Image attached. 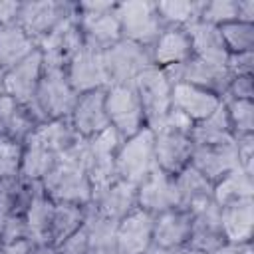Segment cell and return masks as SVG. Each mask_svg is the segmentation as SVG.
<instances>
[{"label":"cell","mask_w":254,"mask_h":254,"mask_svg":"<svg viewBox=\"0 0 254 254\" xmlns=\"http://www.w3.org/2000/svg\"><path fill=\"white\" fill-rule=\"evenodd\" d=\"M81 137L75 133L69 119H50L38 123L22 145L20 179L42 181L60 161L62 153H65Z\"/></svg>","instance_id":"1"},{"label":"cell","mask_w":254,"mask_h":254,"mask_svg":"<svg viewBox=\"0 0 254 254\" xmlns=\"http://www.w3.org/2000/svg\"><path fill=\"white\" fill-rule=\"evenodd\" d=\"M40 183L44 192L54 202L87 206L93 196V189L87 177V139H79L65 153H62L60 161Z\"/></svg>","instance_id":"2"},{"label":"cell","mask_w":254,"mask_h":254,"mask_svg":"<svg viewBox=\"0 0 254 254\" xmlns=\"http://www.w3.org/2000/svg\"><path fill=\"white\" fill-rule=\"evenodd\" d=\"M192 121L183 113L171 109L165 121L153 131L155 135V163L161 171L169 175L181 173L189 163L194 149L190 139Z\"/></svg>","instance_id":"3"},{"label":"cell","mask_w":254,"mask_h":254,"mask_svg":"<svg viewBox=\"0 0 254 254\" xmlns=\"http://www.w3.org/2000/svg\"><path fill=\"white\" fill-rule=\"evenodd\" d=\"M115 4L117 2H109V0L75 2L77 24L81 30L85 50L101 54L121 40V28L115 16Z\"/></svg>","instance_id":"4"},{"label":"cell","mask_w":254,"mask_h":254,"mask_svg":"<svg viewBox=\"0 0 254 254\" xmlns=\"http://www.w3.org/2000/svg\"><path fill=\"white\" fill-rule=\"evenodd\" d=\"M77 93L65 77V69H44L38 89L34 115L40 123L50 119H69Z\"/></svg>","instance_id":"5"},{"label":"cell","mask_w":254,"mask_h":254,"mask_svg":"<svg viewBox=\"0 0 254 254\" xmlns=\"http://www.w3.org/2000/svg\"><path fill=\"white\" fill-rule=\"evenodd\" d=\"M115 16L119 20L121 38L145 48H151L161 36V32L165 30L157 14V2H151V0L117 2Z\"/></svg>","instance_id":"6"},{"label":"cell","mask_w":254,"mask_h":254,"mask_svg":"<svg viewBox=\"0 0 254 254\" xmlns=\"http://www.w3.org/2000/svg\"><path fill=\"white\" fill-rule=\"evenodd\" d=\"M133 87L139 95V101L145 113V123L149 129L155 131L171 111L173 81L169 79L163 67L151 65L135 77Z\"/></svg>","instance_id":"7"},{"label":"cell","mask_w":254,"mask_h":254,"mask_svg":"<svg viewBox=\"0 0 254 254\" xmlns=\"http://www.w3.org/2000/svg\"><path fill=\"white\" fill-rule=\"evenodd\" d=\"M155 163V135L153 129L143 127L139 133L123 139L115 157V173L117 179L139 185L153 169Z\"/></svg>","instance_id":"8"},{"label":"cell","mask_w":254,"mask_h":254,"mask_svg":"<svg viewBox=\"0 0 254 254\" xmlns=\"http://www.w3.org/2000/svg\"><path fill=\"white\" fill-rule=\"evenodd\" d=\"M105 113L109 119V127H113L121 139H129L131 135L147 127L145 113L133 83L109 85L105 89Z\"/></svg>","instance_id":"9"},{"label":"cell","mask_w":254,"mask_h":254,"mask_svg":"<svg viewBox=\"0 0 254 254\" xmlns=\"http://www.w3.org/2000/svg\"><path fill=\"white\" fill-rule=\"evenodd\" d=\"M75 14V2L67 0H28L20 2L16 24L40 44L56 26Z\"/></svg>","instance_id":"10"},{"label":"cell","mask_w":254,"mask_h":254,"mask_svg":"<svg viewBox=\"0 0 254 254\" xmlns=\"http://www.w3.org/2000/svg\"><path fill=\"white\" fill-rule=\"evenodd\" d=\"M103 65L109 77V85H127L135 77L153 65L151 50L129 40H119L109 50L101 52Z\"/></svg>","instance_id":"11"},{"label":"cell","mask_w":254,"mask_h":254,"mask_svg":"<svg viewBox=\"0 0 254 254\" xmlns=\"http://www.w3.org/2000/svg\"><path fill=\"white\" fill-rule=\"evenodd\" d=\"M38 50L42 54L44 69H65L67 64L83 50V38L77 24V10L60 26H56L38 44Z\"/></svg>","instance_id":"12"},{"label":"cell","mask_w":254,"mask_h":254,"mask_svg":"<svg viewBox=\"0 0 254 254\" xmlns=\"http://www.w3.org/2000/svg\"><path fill=\"white\" fill-rule=\"evenodd\" d=\"M123 139L113 127L87 139V177L93 190H99L117 179L115 157Z\"/></svg>","instance_id":"13"},{"label":"cell","mask_w":254,"mask_h":254,"mask_svg":"<svg viewBox=\"0 0 254 254\" xmlns=\"http://www.w3.org/2000/svg\"><path fill=\"white\" fill-rule=\"evenodd\" d=\"M165 71H167V75L173 83L175 81H185V83L202 87L206 91H212L218 97H224V93L228 89V83L232 79L226 65L204 62V60H198L194 56H190L187 62H183L179 65L167 67Z\"/></svg>","instance_id":"14"},{"label":"cell","mask_w":254,"mask_h":254,"mask_svg":"<svg viewBox=\"0 0 254 254\" xmlns=\"http://www.w3.org/2000/svg\"><path fill=\"white\" fill-rule=\"evenodd\" d=\"M42 73H44V62H42L40 50H36L32 56H28L24 62H20L18 65H14L2 75V93L14 97L18 103L28 107L34 115L36 89H38Z\"/></svg>","instance_id":"15"},{"label":"cell","mask_w":254,"mask_h":254,"mask_svg":"<svg viewBox=\"0 0 254 254\" xmlns=\"http://www.w3.org/2000/svg\"><path fill=\"white\" fill-rule=\"evenodd\" d=\"M137 206L153 216L171 208H181L175 177L155 167L137 185Z\"/></svg>","instance_id":"16"},{"label":"cell","mask_w":254,"mask_h":254,"mask_svg":"<svg viewBox=\"0 0 254 254\" xmlns=\"http://www.w3.org/2000/svg\"><path fill=\"white\" fill-rule=\"evenodd\" d=\"M189 212H190L189 246L212 254L216 248H220L226 242L220 226V206L214 202V198L190 206Z\"/></svg>","instance_id":"17"},{"label":"cell","mask_w":254,"mask_h":254,"mask_svg":"<svg viewBox=\"0 0 254 254\" xmlns=\"http://www.w3.org/2000/svg\"><path fill=\"white\" fill-rule=\"evenodd\" d=\"M65 77L77 95L109 87V77H107L101 54L85 48L67 64Z\"/></svg>","instance_id":"18"},{"label":"cell","mask_w":254,"mask_h":254,"mask_svg":"<svg viewBox=\"0 0 254 254\" xmlns=\"http://www.w3.org/2000/svg\"><path fill=\"white\" fill-rule=\"evenodd\" d=\"M89 204L105 218L119 222L127 214H131L135 208H139L137 206V185L127 183L123 179H115L107 187L93 190Z\"/></svg>","instance_id":"19"},{"label":"cell","mask_w":254,"mask_h":254,"mask_svg":"<svg viewBox=\"0 0 254 254\" xmlns=\"http://www.w3.org/2000/svg\"><path fill=\"white\" fill-rule=\"evenodd\" d=\"M69 121L81 139H91L109 127L105 113V89H95L77 95Z\"/></svg>","instance_id":"20"},{"label":"cell","mask_w":254,"mask_h":254,"mask_svg":"<svg viewBox=\"0 0 254 254\" xmlns=\"http://www.w3.org/2000/svg\"><path fill=\"white\" fill-rule=\"evenodd\" d=\"M202 177H206L212 185L220 181L226 173L238 169V155L234 139L220 145H194L190 163Z\"/></svg>","instance_id":"21"},{"label":"cell","mask_w":254,"mask_h":254,"mask_svg":"<svg viewBox=\"0 0 254 254\" xmlns=\"http://www.w3.org/2000/svg\"><path fill=\"white\" fill-rule=\"evenodd\" d=\"M222 103V97H218L212 91H206L202 87L185 83V81H175L173 91H171V109L183 113L189 117L192 123H198L212 115Z\"/></svg>","instance_id":"22"},{"label":"cell","mask_w":254,"mask_h":254,"mask_svg":"<svg viewBox=\"0 0 254 254\" xmlns=\"http://www.w3.org/2000/svg\"><path fill=\"white\" fill-rule=\"evenodd\" d=\"M153 220L155 216L135 208L115 228L117 254H143L153 244Z\"/></svg>","instance_id":"23"},{"label":"cell","mask_w":254,"mask_h":254,"mask_svg":"<svg viewBox=\"0 0 254 254\" xmlns=\"http://www.w3.org/2000/svg\"><path fill=\"white\" fill-rule=\"evenodd\" d=\"M190 236V212L185 208H171L155 214L153 220V244L177 250L189 244Z\"/></svg>","instance_id":"24"},{"label":"cell","mask_w":254,"mask_h":254,"mask_svg":"<svg viewBox=\"0 0 254 254\" xmlns=\"http://www.w3.org/2000/svg\"><path fill=\"white\" fill-rule=\"evenodd\" d=\"M220 226L226 242H252L254 198H238L220 206Z\"/></svg>","instance_id":"25"},{"label":"cell","mask_w":254,"mask_h":254,"mask_svg":"<svg viewBox=\"0 0 254 254\" xmlns=\"http://www.w3.org/2000/svg\"><path fill=\"white\" fill-rule=\"evenodd\" d=\"M36 125L38 119L32 115L28 107H24L6 93L0 95V137L24 145L36 129Z\"/></svg>","instance_id":"26"},{"label":"cell","mask_w":254,"mask_h":254,"mask_svg":"<svg viewBox=\"0 0 254 254\" xmlns=\"http://www.w3.org/2000/svg\"><path fill=\"white\" fill-rule=\"evenodd\" d=\"M149 50H151L153 65L163 67V69L179 65L192 56L190 40L185 28H173V26H167Z\"/></svg>","instance_id":"27"},{"label":"cell","mask_w":254,"mask_h":254,"mask_svg":"<svg viewBox=\"0 0 254 254\" xmlns=\"http://www.w3.org/2000/svg\"><path fill=\"white\" fill-rule=\"evenodd\" d=\"M189 40H190V50L192 56L204 62H212V64H222L226 65V58L228 52L224 48V42L220 38V30L218 26H212L208 22L196 20L192 24H189L185 28Z\"/></svg>","instance_id":"28"},{"label":"cell","mask_w":254,"mask_h":254,"mask_svg":"<svg viewBox=\"0 0 254 254\" xmlns=\"http://www.w3.org/2000/svg\"><path fill=\"white\" fill-rule=\"evenodd\" d=\"M52 212H54V200L44 192L42 183L38 185L34 196L30 198L24 220L28 228V240L34 246L50 244V226H52Z\"/></svg>","instance_id":"29"},{"label":"cell","mask_w":254,"mask_h":254,"mask_svg":"<svg viewBox=\"0 0 254 254\" xmlns=\"http://www.w3.org/2000/svg\"><path fill=\"white\" fill-rule=\"evenodd\" d=\"M115 228H117V222L99 214L91 204L85 206V218H83L81 232L85 236L89 254H117Z\"/></svg>","instance_id":"30"},{"label":"cell","mask_w":254,"mask_h":254,"mask_svg":"<svg viewBox=\"0 0 254 254\" xmlns=\"http://www.w3.org/2000/svg\"><path fill=\"white\" fill-rule=\"evenodd\" d=\"M38 50V44L14 22L0 28V75L24 62Z\"/></svg>","instance_id":"31"},{"label":"cell","mask_w":254,"mask_h":254,"mask_svg":"<svg viewBox=\"0 0 254 254\" xmlns=\"http://www.w3.org/2000/svg\"><path fill=\"white\" fill-rule=\"evenodd\" d=\"M85 218V206L71 204V202H54L52 212V226H50V244L62 246L71 236H75Z\"/></svg>","instance_id":"32"},{"label":"cell","mask_w":254,"mask_h":254,"mask_svg":"<svg viewBox=\"0 0 254 254\" xmlns=\"http://www.w3.org/2000/svg\"><path fill=\"white\" fill-rule=\"evenodd\" d=\"M175 185L181 198V208L189 210L190 206L212 198V183L202 177L192 165H187L181 173L175 175Z\"/></svg>","instance_id":"33"},{"label":"cell","mask_w":254,"mask_h":254,"mask_svg":"<svg viewBox=\"0 0 254 254\" xmlns=\"http://www.w3.org/2000/svg\"><path fill=\"white\" fill-rule=\"evenodd\" d=\"M190 139L194 145H220V143H228L234 139L224 103H220V107L212 115L192 125Z\"/></svg>","instance_id":"34"},{"label":"cell","mask_w":254,"mask_h":254,"mask_svg":"<svg viewBox=\"0 0 254 254\" xmlns=\"http://www.w3.org/2000/svg\"><path fill=\"white\" fill-rule=\"evenodd\" d=\"M212 198L218 206L238 200V198H254V175L242 171L240 167L226 173L212 187Z\"/></svg>","instance_id":"35"},{"label":"cell","mask_w":254,"mask_h":254,"mask_svg":"<svg viewBox=\"0 0 254 254\" xmlns=\"http://www.w3.org/2000/svg\"><path fill=\"white\" fill-rule=\"evenodd\" d=\"M204 0H163L157 2V14L163 22V26H173V28H187L189 24L196 22L200 18Z\"/></svg>","instance_id":"36"},{"label":"cell","mask_w":254,"mask_h":254,"mask_svg":"<svg viewBox=\"0 0 254 254\" xmlns=\"http://www.w3.org/2000/svg\"><path fill=\"white\" fill-rule=\"evenodd\" d=\"M218 30H220V38L228 54L254 52V24L232 20V22L218 26Z\"/></svg>","instance_id":"37"},{"label":"cell","mask_w":254,"mask_h":254,"mask_svg":"<svg viewBox=\"0 0 254 254\" xmlns=\"http://www.w3.org/2000/svg\"><path fill=\"white\" fill-rule=\"evenodd\" d=\"M232 135H252L254 133V101L222 97Z\"/></svg>","instance_id":"38"},{"label":"cell","mask_w":254,"mask_h":254,"mask_svg":"<svg viewBox=\"0 0 254 254\" xmlns=\"http://www.w3.org/2000/svg\"><path fill=\"white\" fill-rule=\"evenodd\" d=\"M202 22H208L212 26H222L226 22L238 20V6L236 0H204L200 18Z\"/></svg>","instance_id":"39"},{"label":"cell","mask_w":254,"mask_h":254,"mask_svg":"<svg viewBox=\"0 0 254 254\" xmlns=\"http://www.w3.org/2000/svg\"><path fill=\"white\" fill-rule=\"evenodd\" d=\"M22 165V145L0 137V179L20 177Z\"/></svg>","instance_id":"40"},{"label":"cell","mask_w":254,"mask_h":254,"mask_svg":"<svg viewBox=\"0 0 254 254\" xmlns=\"http://www.w3.org/2000/svg\"><path fill=\"white\" fill-rule=\"evenodd\" d=\"M16 240H28V228H26V220L24 214H8L2 226V236H0V244H10Z\"/></svg>","instance_id":"41"},{"label":"cell","mask_w":254,"mask_h":254,"mask_svg":"<svg viewBox=\"0 0 254 254\" xmlns=\"http://www.w3.org/2000/svg\"><path fill=\"white\" fill-rule=\"evenodd\" d=\"M236 155L238 167L250 175H254V133L252 135H236Z\"/></svg>","instance_id":"42"},{"label":"cell","mask_w":254,"mask_h":254,"mask_svg":"<svg viewBox=\"0 0 254 254\" xmlns=\"http://www.w3.org/2000/svg\"><path fill=\"white\" fill-rule=\"evenodd\" d=\"M226 69L230 71L232 77H236V75H252V71H254V52L228 54Z\"/></svg>","instance_id":"43"},{"label":"cell","mask_w":254,"mask_h":254,"mask_svg":"<svg viewBox=\"0 0 254 254\" xmlns=\"http://www.w3.org/2000/svg\"><path fill=\"white\" fill-rule=\"evenodd\" d=\"M224 97L254 101V75H236V77H232Z\"/></svg>","instance_id":"44"},{"label":"cell","mask_w":254,"mask_h":254,"mask_svg":"<svg viewBox=\"0 0 254 254\" xmlns=\"http://www.w3.org/2000/svg\"><path fill=\"white\" fill-rule=\"evenodd\" d=\"M58 254H89L83 232L79 230V232H77L75 236H71L67 242H64L62 246H58Z\"/></svg>","instance_id":"45"},{"label":"cell","mask_w":254,"mask_h":254,"mask_svg":"<svg viewBox=\"0 0 254 254\" xmlns=\"http://www.w3.org/2000/svg\"><path fill=\"white\" fill-rule=\"evenodd\" d=\"M212 254H254V246L252 242H244V244H238V242H224L220 248H216Z\"/></svg>","instance_id":"46"},{"label":"cell","mask_w":254,"mask_h":254,"mask_svg":"<svg viewBox=\"0 0 254 254\" xmlns=\"http://www.w3.org/2000/svg\"><path fill=\"white\" fill-rule=\"evenodd\" d=\"M34 244L30 240H16L10 244H0V252L2 254H32Z\"/></svg>","instance_id":"47"},{"label":"cell","mask_w":254,"mask_h":254,"mask_svg":"<svg viewBox=\"0 0 254 254\" xmlns=\"http://www.w3.org/2000/svg\"><path fill=\"white\" fill-rule=\"evenodd\" d=\"M238 6V20L254 24V0H236Z\"/></svg>","instance_id":"48"},{"label":"cell","mask_w":254,"mask_h":254,"mask_svg":"<svg viewBox=\"0 0 254 254\" xmlns=\"http://www.w3.org/2000/svg\"><path fill=\"white\" fill-rule=\"evenodd\" d=\"M32 254H58V248L52 244H42V246H34Z\"/></svg>","instance_id":"49"},{"label":"cell","mask_w":254,"mask_h":254,"mask_svg":"<svg viewBox=\"0 0 254 254\" xmlns=\"http://www.w3.org/2000/svg\"><path fill=\"white\" fill-rule=\"evenodd\" d=\"M173 254H208V252H202V250H198V248H192V246L185 244V246L173 250Z\"/></svg>","instance_id":"50"},{"label":"cell","mask_w":254,"mask_h":254,"mask_svg":"<svg viewBox=\"0 0 254 254\" xmlns=\"http://www.w3.org/2000/svg\"><path fill=\"white\" fill-rule=\"evenodd\" d=\"M143 254H173V250H167V248H161V246H155L151 244Z\"/></svg>","instance_id":"51"},{"label":"cell","mask_w":254,"mask_h":254,"mask_svg":"<svg viewBox=\"0 0 254 254\" xmlns=\"http://www.w3.org/2000/svg\"><path fill=\"white\" fill-rule=\"evenodd\" d=\"M0 95H2V75H0Z\"/></svg>","instance_id":"52"},{"label":"cell","mask_w":254,"mask_h":254,"mask_svg":"<svg viewBox=\"0 0 254 254\" xmlns=\"http://www.w3.org/2000/svg\"><path fill=\"white\" fill-rule=\"evenodd\" d=\"M0 254H2V252H0Z\"/></svg>","instance_id":"53"}]
</instances>
